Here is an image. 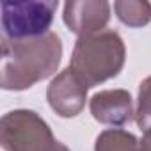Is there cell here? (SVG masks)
I'll return each mask as SVG.
<instances>
[{"label": "cell", "instance_id": "obj_1", "mask_svg": "<svg viewBox=\"0 0 151 151\" xmlns=\"http://www.w3.org/2000/svg\"><path fill=\"white\" fill-rule=\"evenodd\" d=\"M9 4V2H7ZM14 9V14L6 13L2 16L4 30L9 37H34L41 36L48 30L53 11L57 7L55 2H30V4H9Z\"/></svg>", "mask_w": 151, "mask_h": 151}]
</instances>
